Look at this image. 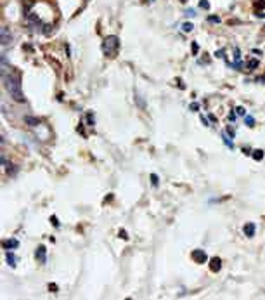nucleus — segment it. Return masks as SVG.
Instances as JSON below:
<instances>
[{"label": "nucleus", "mask_w": 265, "mask_h": 300, "mask_svg": "<svg viewBox=\"0 0 265 300\" xmlns=\"http://www.w3.org/2000/svg\"><path fill=\"white\" fill-rule=\"evenodd\" d=\"M4 76V83H5V89L9 90L10 97L18 102H24V96H23V90H21V78L18 73H5L2 75Z\"/></svg>", "instance_id": "f257e3e1"}, {"label": "nucleus", "mask_w": 265, "mask_h": 300, "mask_svg": "<svg viewBox=\"0 0 265 300\" xmlns=\"http://www.w3.org/2000/svg\"><path fill=\"white\" fill-rule=\"evenodd\" d=\"M193 30H194L193 23H184V24H182V31H184V33H191Z\"/></svg>", "instance_id": "f8f14e48"}, {"label": "nucleus", "mask_w": 265, "mask_h": 300, "mask_svg": "<svg viewBox=\"0 0 265 300\" xmlns=\"http://www.w3.org/2000/svg\"><path fill=\"white\" fill-rule=\"evenodd\" d=\"M208 21H210V23H220V18H217V16H210Z\"/></svg>", "instance_id": "b1692460"}, {"label": "nucleus", "mask_w": 265, "mask_h": 300, "mask_svg": "<svg viewBox=\"0 0 265 300\" xmlns=\"http://www.w3.org/2000/svg\"><path fill=\"white\" fill-rule=\"evenodd\" d=\"M245 123L248 125V127H253V125H255V118L248 115V116H245Z\"/></svg>", "instance_id": "ddd939ff"}, {"label": "nucleus", "mask_w": 265, "mask_h": 300, "mask_svg": "<svg viewBox=\"0 0 265 300\" xmlns=\"http://www.w3.org/2000/svg\"><path fill=\"white\" fill-rule=\"evenodd\" d=\"M256 66H258V61H256V59H253V61H250V62H248V70H250V71L255 70Z\"/></svg>", "instance_id": "2eb2a0df"}, {"label": "nucleus", "mask_w": 265, "mask_h": 300, "mask_svg": "<svg viewBox=\"0 0 265 300\" xmlns=\"http://www.w3.org/2000/svg\"><path fill=\"white\" fill-rule=\"evenodd\" d=\"M2 246H4L7 251L14 250V248H18V246H19V241H16V240H5L4 243H2Z\"/></svg>", "instance_id": "20e7f679"}, {"label": "nucleus", "mask_w": 265, "mask_h": 300, "mask_svg": "<svg viewBox=\"0 0 265 300\" xmlns=\"http://www.w3.org/2000/svg\"><path fill=\"white\" fill-rule=\"evenodd\" d=\"M51 222L54 224V227H59V226H61V224H59V220H57V217H54V215L51 217Z\"/></svg>", "instance_id": "412c9836"}, {"label": "nucleus", "mask_w": 265, "mask_h": 300, "mask_svg": "<svg viewBox=\"0 0 265 300\" xmlns=\"http://www.w3.org/2000/svg\"><path fill=\"white\" fill-rule=\"evenodd\" d=\"M222 139H224V144L227 146V148H231V149L234 148V144H232V137H229V135H227V132H222Z\"/></svg>", "instance_id": "1a4fd4ad"}, {"label": "nucleus", "mask_w": 265, "mask_h": 300, "mask_svg": "<svg viewBox=\"0 0 265 300\" xmlns=\"http://www.w3.org/2000/svg\"><path fill=\"white\" fill-rule=\"evenodd\" d=\"M225 132H227V135H229V137H232V139H234L236 132H234V129H232V127H229V129L225 130Z\"/></svg>", "instance_id": "6ab92c4d"}, {"label": "nucleus", "mask_w": 265, "mask_h": 300, "mask_svg": "<svg viewBox=\"0 0 265 300\" xmlns=\"http://www.w3.org/2000/svg\"><path fill=\"white\" fill-rule=\"evenodd\" d=\"M37 260H38L40 264H45V246H43V245H40L38 250H37Z\"/></svg>", "instance_id": "423d86ee"}, {"label": "nucleus", "mask_w": 265, "mask_h": 300, "mask_svg": "<svg viewBox=\"0 0 265 300\" xmlns=\"http://www.w3.org/2000/svg\"><path fill=\"white\" fill-rule=\"evenodd\" d=\"M118 50H120V40H118V37L111 35V37L104 38V43H102V52H104V56H108V57H116Z\"/></svg>", "instance_id": "f03ea898"}, {"label": "nucleus", "mask_w": 265, "mask_h": 300, "mask_svg": "<svg viewBox=\"0 0 265 300\" xmlns=\"http://www.w3.org/2000/svg\"><path fill=\"white\" fill-rule=\"evenodd\" d=\"M255 5H256V9H258V7H260V9H265V0H256Z\"/></svg>", "instance_id": "aec40b11"}, {"label": "nucleus", "mask_w": 265, "mask_h": 300, "mask_svg": "<svg viewBox=\"0 0 265 300\" xmlns=\"http://www.w3.org/2000/svg\"><path fill=\"white\" fill-rule=\"evenodd\" d=\"M120 238H123V240H128V238H127V232H125V231H120Z\"/></svg>", "instance_id": "cd10ccee"}, {"label": "nucleus", "mask_w": 265, "mask_h": 300, "mask_svg": "<svg viewBox=\"0 0 265 300\" xmlns=\"http://www.w3.org/2000/svg\"><path fill=\"white\" fill-rule=\"evenodd\" d=\"M199 7H201V9H210V4H208V0H201V2H199Z\"/></svg>", "instance_id": "f3484780"}, {"label": "nucleus", "mask_w": 265, "mask_h": 300, "mask_svg": "<svg viewBox=\"0 0 265 300\" xmlns=\"http://www.w3.org/2000/svg\"><path fill=\"white\" fill-rule=\"evenodd\" d=\"M201 121H203L204 125H206V127H208V120H206V118H204V116H201Z\"/></svg>", "instance_id": "c85d7f7f"}, {"label": "nucleus", "mask_w": 265, "mask_h": 300, "mask_svg": "<svg viewBox=\"0 0 265 300\" xmlns=\"http://www.w3.org/2000/svg\"><path fill=\"white\" fill-rule=\"evenodd\" d=\"M245 234L248 236V238H253V236H255V224H251V222L246 224L245 226Z\"/></svg>", "instance_id": "0eeeda50"}, {"label": "nucleus", "mask_w": 265, "mask_h": 300, "mask_svg": "<svg viewBox=\"0 0 265 300\" xmlns=\"http://www.w3.org/2000/svg\"><path fill=\"white\" fill-rule=\"evenodd\" d=\"M191 110H193V111H198V110H199V104H196V102H194V104H191Z\"/></svg>", "instance_id": "bb28decb"}, {"label": "nucleus", "mask_w": 265, "mask_h": 300, "mask_svg": "<svg viewBox=\"0 0 265 300\" xmlns=\"http://www.w3.org/2000/svg\"><path fill=\"white\" fill-rule=\"evenodd\" d=\"M185 16H187V18H193V16H196V10H194V9H187V10H185Z\"/></svg>", "instance_id": "4be33fe9"}, {"label": "nucleus", "mask_w": 265, "mask_h": 300, "mask_svg": "<svg viewBox=\"0 0 265 300\" xmlns=\"http://www.w3.org/2000/svg\"><path fill=\"white\" fill-rule=\"evenodd\" d=\"M24 121H26L30 127H38V125H40V121L37 120V118H31V116H24Z\"/></svg>", "instance_id": "9d476101"}, {"label": "nucleus", "mask_w": 265, "mask_h": 300, "mask_svg": "<svg viewBox=\"0 0 265 300\" xmlns=\"http://www.w3.org/2000/svg\"><path fill=\"white\" fill-rule=\"evenodd\" d=\"M215 56H217V57H222V59H225V57H224V56H225V50H224V49L217 50V52H215Z\"/></svg>", "instance_id": "a211bd4d"}, {"label": "nucleus", "mask_w": 265, "mask_h": 300, "mask_svg": "<svg viewBox=\"0 0 265 300\" xmlns=\"http://www.w3.org/2000/svg\"><path fill=\"white\" fill-rule=\"evenodd\" d=\"M236 113H237V115H241V116H246V110H245V108H241V106H237V108H236Z\"/></svg>", "instance_id": "dca6fc26"}, {"label": "nucleus", "mask_w": 265, "mask_h": 300, "mask_svg": "<svg viewBox=\"0 0 265 300\" xmlns=\"http://www.w3.org/2000/svg\"><path fill=\"white\" fill-rule=\"evenodd\" d=\"M253 158H255V160H262V158H264V151L262 149L253 151Z\"/></svg>", "instance_id": "4468645a"}, {"label": "nucleus", "mask_w": 265, "mask_h": 300, "mask_svg": "<svg viewBox=\"0 0 265 300\" xmlns=\"http://www.w3.org/2000/svg\"><path fill=\"white\" fill-rule=\"evenodd\" d=\"M87 120H89V125H94V115L92 113H87Z\"/></svg>", "instance_id": "5701e85b"}, {"label": "nucleus", "mask_w": 265, "mask_h": 300, "mask_svg": "<svg viewBox=\"0 0 265 300\" xmlns=\"http://www.w3.org/2000/svg\"><path fill=\"white\" fill-rule=\"evenodd\" d=\"M9 42H10L9 33H7V30H5V28H2V43H4V45H7Z\"/></svg>", "instance_id": "9b49d317"}, {"label": "nucleus", "mask_w": 265, "mask_h": 300, "mask_svg": "<svg viewBox=\"0 0 265 300\" xmlns=\"http://www.w3.org/2000/svg\"><path fill=\"white\" fill-rule=\"evenodd\" d=\"M151 180H153V186H158V184H160V182H158V175H154V174L151 175Z\"/></svg>", "instance_id": "393cba45"}, {"label": "nucleus", "mask_w": 265, "mask_h": 300, "mask_svg": "<svg viewBox=\"0 0 265 300\" xmlns=\"http://www.w3.org/2000/svg\"><path fill=\"white\" fill-rule=\"evenodd\" d=\"M198 50H199L198 43H196V42H193V54H198Z\"/></svg>", "instance_id": "a878e982"}, {"label": "nucleus", "mask_w": 265, "mask_h": 300, "mask_svg": "<svg viewBox=\"0 0 265 300\" xmlns=\"http://www.w3.org/2000/svg\"><path fill=\"white\" fill-rule=\"evenodd\" d=\"M7 262H9L10 267H16V264H18V259H16V255L12 253V251H7Z\"/></svg>", "instance_id": "6e6552de"}, {"label": "nucleus", "mask_w": 265, "mask_h": 300, "mask_svg": "<svg viewBox=\"0 0 265 300\" xmlns=\"http://www.w3.org/2000/svg\"><path fill=\"white\" fill-rule=\"evenodd\" d=\"M193 260L198 262V264H204V262L208 260V255H206V251H203V250H194L193 251Z\"/></svg>", "instance_id": "7ed1b4c3"}, {"label": "nucleus", "mask_w": 265, "mask_h": 300, "mask_svg": "<svg viewBox=\"0 0 265 300\" xmlns=\"http://www.w3.org/2000/svg\"><path fill=\"white\" fill-rule=\"evenodd\" d=\"M220 267H222V260L218 259V257H213L212 262H210V269L213 271V272H217V271H220Z\"/></svg>", "instance_id": "39448f33"}]
</instances>
